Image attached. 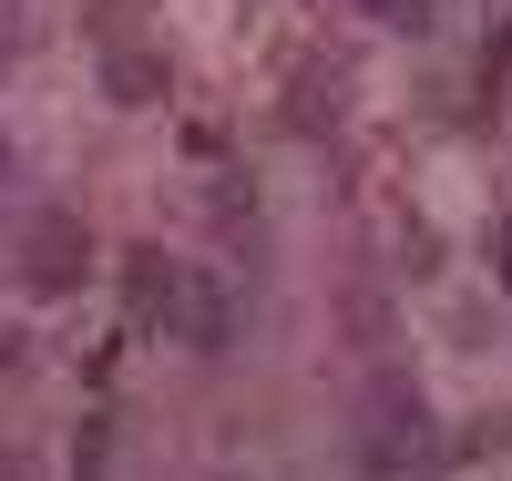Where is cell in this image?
Instances as JSON below:
<instances>
[{
  "label": "cell",
  "instance_id": "cell-1",
  "mask_svg": "<svg viewBox=\"0 0 512 481\" xmlns=\"http://www.w3.org/2000/svg\"><path fill=\"white\" fill-rule=\"evenodd\" d=\"M93 277V236H82V215H31L21 226V287L31 297H72Z\"/></svg>",
  "mask_w": 512,
  "mask_h": 481
},
{
  "label": "cell",
  "instance_id": "cell-2",
  "mask_svg": "<svg viewBox=\"0 0 512 481\" xmlns=\"http://www.w3.org/2000/svg\"><path fill=\"white\" fill-rule=\"evenodd\" d=\"M123 297H134V318H175V297H185V267L175 256H123Z\"/></svg>",
  "mask_w": 512,
  "mask_h": 481
},
{
  "label": "cell",
  "instance_id": "cell-3",
  "mask_svg": "<svg viewBox=\"0 0 512 481\" xmlns=\"http://www.w3.org/2000/svg\"><path fill=\"white\" fill-rule=\"evenodd\" d=\"M103 93H113L123 113H144V103L175 93V72H164V52H113V62H103Z\"/></svg>",
  "mask_w": 512,
  "mask_h": 481
},
{
  "label": "cell",
  "instance_id": "cell-4",
  "mask_svg": "<svg viewBox=\"0 0 512 481\" xmlns=\"http://www.w3.org/2000/svg\"><path fill=\"white\" fill-rule=\"evenodd\" d=\"M164 328H185V348H205V359H216L236 318H226V297H216V287H185V297H175V318H164Z\"/></svg>",
  "mask_w": 512,
  "mask_h": 481
},
{
  "label": "cell",
  "instance_id": "cell-5",
  "mask_svg": "<svg viewBox=\"0 0 512 481\" xmlns=\"http://www.w3.org/2000/svg\"><path fill=\"white\" fill-rule=\"evenodd\" d=\"M369 21H390V31H420V21H431V0H369Z\"/></svg>",
  "mask_w": 512,
  "mask_h": 481
},
{
  "label": "cell",
  "instance_id": "cell-6",
  "mask_svg": "<svg viewBox=\"0 0 512 481\" xmlns=\"http://www.w3.org/2000/svg\"><path fill=\"white\" fill-rule=\"evenodd\" d=\"M21 52V21H11V0H0V62H11Z\"/></svg>",
  "mask_w": 512,
  "mask_h": 481
},
{
  "label": "cell",
  "instance_id": "cell-7",
  "mask_svg": "<svg viewBox=\"0 0 512 481\" xmlns=\"http://www.w3.org/2000/svg\"><path fill=\"white\" fill-rule=\"evenodd\" d=\"M502 277H512V226H502Z\"/></svg>",
  "mask_w": 512,
  "mask_h": 481
},
{
  "label": "cell",
  "instance_id": "cell-8",
  "mask_svg": "<svg viewBox=\"0 0 512 481\" xmlns=\"http://www.w3.org/2000/svg\"><path fill=\"white\" fill-rule=\"evenodd\" d=\"M0 185H11V144H0Z\"/></svg>",
  "mask_w": 512,
  "mask_h": 481
}]
</instances>
